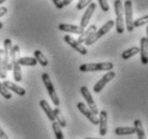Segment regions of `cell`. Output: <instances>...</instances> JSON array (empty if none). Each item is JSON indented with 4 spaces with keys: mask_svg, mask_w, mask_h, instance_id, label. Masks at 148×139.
<instances>
[{
    "mask_svg": "<svg viewBox=\"0 0 148 139\" xmlns=\"http://www.w3.org/2000/svg\"><path fill=\"white\" fill-rule=\"evenodd\" d=\"M114 68L113 63H91V64H83L79 66V71L82 72H92V71H111Z\"/></svg>",
    "mask_w": 148,
    "mask_h": 139,
    "instance_id": "1",
    "label": "cell"
},
{
    "mask_svg": "<svg viewBox=\"0 0 148 139\" xmlns=\"http://www.w3.org/2000/svg\"><path fill=\"white\" fill-rule=\"evenodd\" d=\"M115 14H116V31L117 34H122L125 31V19H123V4L120 0H115L114 2Z\"/></svg>",
    "mask_w": 148,
    "mask_h": 139,
    "instance_id": "2",
    "label": "cell"
},
{
    "mask_svg": "<svg viewBox=\"0 0 148 139\" xmlns=\"http://www.w3.org/2000/svg\"><path fill=\"white\" fill-rule=\"evenodd\" d=\"M115 25V22L113 21V19H110V21H108V22L104 24L103 26L101 27V28H99L98 30H96L95 33L92 34V36L89 38L88 40L85 42L86 45H91L92 43H95V42L97 41V40H99L101 37H103L104 35H106L110 31V30L113 28V26Z\"/></svg>",
    "mask_w": 148,
    "mask_h": 139,
    "instance_id": "3",
    "label": "cell"
},
{
    "mask_svg": "<svg viewBox=\"0 0 148 139\" xmlns=\"http://www.w3.org/2000/svg\"><path fill=\"white\" fill-rule=\"evenodd\" d=\"M41 78H42V81L44 83V86H45V89H46V91H47L49 97H51V99L53 100V104L55 106H59V104H60L59 97H58V95L56 93L55 87H54L52 81H51L49 75H48L47 73H43V75H41Z\"/></svg>",
    "mask_w": 148,
    "mask_h": 139,
    "instance_id": "4",
    "label": "cell"
},
{
    "mask_svg": "<svg viewBox=\"0 0 148 139\" xmlns=\"http://www.w3.org/2000/svg\"><path fill=\"white\" fill-rule=\"evenodd\" d=\"M123 14L126 16V28L128 31H132L133 27V11H132V1L126 0L123 4Z\"/></svg>",
    "mask_w": 148,
    "mask_h": 139,
    "instance_id": "5",
    "label": "cell"
},
{
    "mask_svg": "<svg viewBox=\"0 0 148 139\" xmlns=\"http://www.w3.org/2000/svg\"><path fill=\"white\" fill-rule=\"evenodd\" d=\"M79 90H81V94L83 95V97L85 98V100L87 102V106H88L89 110H90L95 115H97V114H98V108H97L96 102L93 100L92 96L90 94L89 90L87 89V86H82Z\"/></svg>",
    "mask_w": 148,
    "mask_h": 139,
    "instance_id": "6",
    "label": "cell"
},
{
    "mask_svg": "<svg viewBox=\"0 0 148 139\" xmlns=\"http://www.w3.org/2000/svg\"><path fill=\"white\" fill-rule=\"evenodd\" d=\"M115 75H116V73H115L114 71L106 72V73L101 78V80H99V81L93 85V92H95V93H99V92H101L108 82H111L112 80L114 79Z\"/></svg>",
    "mask_w": 148,
    "mask_h": 139,
    "instance_id": "7",
    "label": "cell"
},
{
    "mask_svg": "<svg viewBox=\"0 0 148 139\" xmlns=\"http://www.w3.org/2000/svg\"><path fill=\"white\" fill-rule=\"evenodd\" d=\"M3 56L7 70H11L13 65L11 63V49H12V41L11 39H5L3 42Z\"/></svg>",
    "mask_w": 148,
    "mask_h": 139,
    "instance_id": "8",
    "label": "cell"
},
{
    "mask_svg": "<svg viewBox=\"0 0 148 139\" xmlns=\"http://www.w3.org/2000/svg\"><path fill=\"white\" fill-rule=\"evenodd\" d=\"M63 39H64V41L67 42L68 44L70 45L72 49H74L76 52H78V54H81V55H86V54L88 53L87 52V49H86L84 45H82L79 42H77V40L73 39V38L70 37L69 35L64 36Z\"/></svg>",
    "mask_w": 148,
    "mask_h": 139,
    "instance_id": "9",
    "label": "cell"
},
{
    "mask_svg": "<svg viewBox=\"0 0 148 139\" xmlns=\"http://www.w3.org/2000/svg\"><path fill=\"white\" fill-rule=\"evenodd\" d=\"M77 108L78 110L81 111L84 115H85L87 119H88L91 123H92L93 125H97V124H99V119L97 118V115H95L90 110H89V108L87 107V106L84 104V102H78L77 104Z\"/></svg>",
    "mask_w": 148,
    "mask_h": 139,
    "instance_id": "10",
    "label": "cell"
},
{
    "mask_svg": "<svg viewBox=\"0 0 148 139\" xmlns=\"http://www.w3.org/2000/svg\"><path fill=\"white\" fill-rule=\"evenodd\" d=\"M96 8H97L96 3H93V2H91V3L87 7V10L85 11L84 15H83V17H82V19H81V25H79L83 29H85L86 27L88 26L89 21H90V19H91L93 12L96 11Z\"/></svg>",
    "mask_w": 148,
    "mask_h": 139,
    "instance_id": "11",
    "label": "cell"
},
{
    "mask_svg": "<svg viewBox=\"0 0 148 139\" xmlns=\"http://www.w3.org/2000/svg\"><path fill=\"white\" fill-rule=\"evenodd\" d=\"M140 53H141V62L143 65L148 64V39L146 37L141 39V46H140Z\"/></svg>",
    "mask_w": 148,
    "mask_h": 139,
    "instance_id": "12",
    "label": "cell"
},
{
    "mask_svg": "<svg viewBox=\"0 0 148 139\" xmlns=\"http://www.w3.org/2000/svg\"><path fill=\"white\" fill-rule=\"evenodd\" d=\"M2 84L4 85V87L9 91H12V92H14L15 94H17L18 96H24V95H26V90L22 86H18L17 84H15V83L11 82V81H3Z\"/></svg>",
    "mask_w": 148,
    "mask_h": 139,
    "instance_id": "13",
    "label": "cell"
},
{
    "mask_svg": "<svg viewBox=\"0 0 148 139\" xmlns=\"http://www.w3.org/2000/svg\"><path fill=\"white\" fill-rule=\"evenodd\" d=\"M58 28L61 31H66V33H70V34H76L81 35L85 29H83L81 26H76V25H70V24H59Z\"/></svg>",
    "mask_w": 148,
    "mask_h": 139,
    "instance_id": "14",
    "label": "cell"
},
{
    "mask_svg": "<svg viewBox=\"0 0 148 139\" xmlns=\"http://www.w3.org/2000/svg\"><path fill=\"white\" fill-rule=\"evenodd\" d=\"M99 125H100V133L101 136H105L108 133V113L106 111H101L100 118H99Z\"/></svg>",
    "mask_w": 148,
    "mask_h": 139,
    "instance_id": "15",
    "label": "cell"
},
{
    "mask_svg": "<svg viewBox=\"0 0 148 139\" xmlns=\"http://www.w3.org/2000/svg\"><path fill=\"white\" fill-rule=\"evenodd\" d=\"M96 28L97 26L96 25H91V26L87 27V29L84 30L83 33H82L81 35H79V37H78V40L77 42H79L81 44H83V43H85L87 40H88L89 38L92 36V34L96 31Z\"/></svg>",
    "mask_w": 148,
    "mask_h": 139,
    "instance_id": "16",
    "label": "cell"
},
{
    "mask_svg": "<svg viewBox=\"0 0 148 139\" xmlns=\"http://www.w3.org/2000/svg\"><path fill=\"white\" fill-rule=\"evenodd\" d=\"M40 106L42 110L44 111V113L47 115L48 120L51 121V122H55V117H54V111H53L52 107L48 105V102L45 100V99H42L40 102Z\"/></svg>",
    "mask_w": 148,
    "mask_h": 139,
    "instance_id": "17",
    "label": "cell"
},
{
    "mask_svg": "<svg viewBox=\"0 0 148 139\" xmlns=\"http://www.w3.org/2000/svg\"><path fill=\"white\" fill-rule=\"evenodd\" d=\"M34 58H36V60H37V63H39L42 67H46L48 65L47 58L44 56V54L41 52L40 50H36V51H34Z\"/></svg>",
    "mask_w": 148,
    "mask_h": 139,
    "instance_id": "18",
    "label": "cell"
},
{
    "mask_svg": "<svg viewBox=\"0 0 148 139\" xmlns=\"http://www.w3.org/2000/svg\"><path fill=\"white\" fill-rule=\"evenodd\" d=\"M134 129H135V134L137 135L138 139H146V135H145L144 128L142 125L141 120H135L134 121Z\"/></svg>",
    "mask_w": 148,
    "mask_h": 139,
    "instance_id": "19",
    "label": "cell"
},
{
    "mask_svg": "<svg viewBox=\"0 0 148 139\" xmlns=\"http://www.w3.org/2000/svg\"><path fill=\"white\" fill-rule=\"evenodd\" d=\"M54 111V117H55V121L58 123L60 127H66L67 126V122H66V119L63 118L62 113L60 111L58 108H56V109L53 110Z\"/></svg>",
    "mask_w": 148,
    "mask_h": 139,
    "instance_id": "20",
    "label": "cell"
},
{
    "mask_svg": "<svg viewBox=\"0 0 148 139\" xmlns=\"http://www.w3.org/2000/svg\"><path fill=\"white\" fill-rule=\"evenodd\" d=\"M17 64L19 66H36L38 64L37 60L34 57H22V58H18V60H16Z\"/></svg>",
    "mask_w": 148,
    "mask_h": 139,
    "instance_id": "21",
    "label": "cell"
},
{
    "mask_svg": "<svg viewBox=\"0 0 148 139\" xmlns=\"http://www.w3.org/2000/svg\"><path fill=\"white\" fill-rule=\"evenodd\" d=\"M7 66H5V62H4L3 56V50H0V78L1 79H5L7 78Z\"/></svg>",
    "mask_w": 148,
    "mask_h": 139,
    "instance_id": "22",
    "label": "cell"
},
{
    "mask_svg": "<svg viewBox=\"0 0 148 139\" xmlns=\"http://www.w3.org/2000/svg\"><path fill=\"white\" fill-rule=\"evenodd\" d=\"M115 134L118 136L133 135L135 134V129L134 127H117L115 129Z\"/></svg>",
    "mask_w": 148,
    "mask_h": 139,
    "instance_id": "23",
    "label": "cell"
},
{
    "mask_svg": "<svg viewBox=\"0 0 148 139\" xmlns=\"http://www.w3.org/2000/svg\"><path fill=\"white\" fill-rule=\"evenodd\" d=\"M12 69H13V75H14V80L16 81V82H21L22 81V68H21V66H19L18 64H17V62H15V63H13V67H12Z\"/></svg>",
    "mask_w": 148,
    "mask_h": 139,
    "instance_id": "24",
    "label": "cell"
},
{
    "mask_svg": "<svg viewBox=\"0 0 148 139\" xmlns=\"http://www.w3.org/2000/svg\"><path fill=\"white\" fill-rule=\"evenodd\" d=\"M138 52H140V48L138 46H132V48L126 50L125 52L122 53L121 54L122 59H128L130 57L134 56L135 54H138Z\"/></svg>",
    "mask_w": 148,
    "mask_h": 139,
    "instance_id": "25",
    "label": "cell"
},
{
    "mask_svg": "<svg viewBox=\"0 0 148 139\" xmlns=\"http://www.w3.org/2000/svg\"><path fill=\"white\" fill-rule=\"evenodd\" d=\"M52 127H53V132L55 134L56 139H64V136L62 134V131H61V127H60L57 122H52Z\"/></svg>",
    "mask_w": 148,
    "mask_h": 139,
    "instance_id": "26",
    "label": "cell"
},
{
    "mask_svg": "<svg viewBox=\"0 0 148 139\" xmlns=\"http://www.w3.org/2000/svg\"><path fill=\"white\" fill-rule=\"evenodd\" d=\"M148 22V15H145L143 17H140L137 19H133V27H141L146 25Z\"/></svg>",
    "mask_w": 148,
    "mask_h": 139,
    "instance_id": "27",
    "label": "cell"
},
{
    "mask_svg": "<svg viewBox=\"0 0 148 139\" xmlns=\"http://www.w3.org/2000/svg\"><path fill=\"white\" fill-rule=\"evenodd\" d=\"M0 94H1L2 97L5 98V99H11L12 98V95H11V93H10V91L7 90V89L4 87V85L2 84L1 81H0Z\"/></svg>",
    "mask_w": 148,
    "mask_h": 139,
    "instance_id": "28",
    "label": "cell"
},
{
    "mask_svg": "<svg viewBox=\"0 0 148 139\" xmlns=\"http://www.w3.org/2000/svg\"><path fill=\"white\" fill-rule=\"evenodd\" d=\"M92 1L93 0H79L77 6H76V9H77L78 11H81V10H83V9H85L86 7H88Z\"/></svg>",
    "mask_w": 148,
    "mask_h": 139,
    "instance_id": "29",
    "label": "cell"
},
{
    "mask_svg": "<svg viewBox=\"0 0 148 139\" xmlns=\"http://www.w3.org/2000/svg\"><path fill=\"white\" fill-rule=\"evenodd\" d=\"M98 1H99V4H100L102 11L108 12L110 10V6L108 3V0H98Z\"/></svg>",
    "mask_w": 148,
    "mask_h": 139,
    "instance_id": "30",
    "label": "cell"
},
{
    "mask_svg": "<svg viewBox=\"0 0 148 139\" xmlns=\"http://www.w3.org/2000/svg\"><path fill=\"white\" fill-rule=\"evenodd\" d=\"M53 2H54V4H55V7L57 8V9H59V10H61L63 8V4H62V0H52Z\"/></svg>",
    "mask_w": 148,
    "mask_h": 139,
    "instance_id": "31",
    "label": "cell"
},
{
    "mask_svg": "<svg viewBox=\"0 0 148 139\" xmlns=\"http://www.w3.org/2000/svg\"><path fill=\"white\" fill-rule=\"evenodd\" d=\"M7 12H8V9L5 7H0V19L3 16V15L7 14Z\"/></svg>",
    "mask_w": 148,
    "mask_h": 139,
    "instance_id": "32",
    "label": "cell"
},
{
    "mask_svg": "<svg viewBox=\"0 0 148 139\" xmlns=\"http://www.w3.org/2000/svg\"><path fill=\"white\" fill-rule=\"evenodd\" d=\"M0 139H9L8 135L3 132V129L0 127Z\"/></svg>",
    "mask_w": 148,
    "mask_h": 139,
    "instance_id": "33",
    "label": "cell"
},
{
    "mask_svg": "<svg viewBox=\"0 0 148 139\" xmlns=\"http://www.w3.org/2000/svg\"><path fill=\"white\" fill-rule=\"evenodd\" d=\"M12 49H13V51L15 52V54L19 53V46L17 44H16V45H12Z\"/></svg>",
    "mask_w": 148,
    "mask_h": 139,
    "instance_id": "34",
    "label": "cell"
},
{
    "mask_svg": "<svg viewBox=\"0 0 148 139\" xmlns=\"http://www.w3.org/2000/svg\"><path fill=\"white\" fill-rule=\"evenodd\" d=\"M73 0H62V4H63V7L64 6H70L71 2H72Z\"/></svg>",
    "mask_w": 148,
    "mask_h": 139,
    "instance_id": "35",
    "label": "cell"
},
{
    "mask_svg": "<svg viewBox=\"0 0 148 139\" xmlns=\"http://www.w3.org/2000/svg\"><path fill=\"white\" fill-rule=\"evenodd\" d=\"M2 27H3V23H2V22H0V29H1Z\"/></svg>",
    "mask_w": 148,
    "mask_h": 139,
    "instance_id": "36",
    "label": "cell"
},
{
    "mask_svg": "<svg viewBox=\"0 0 148 139\" xmlns=\"http://www.w3.org/2000/svg\"><path fill=\"white\" fill-rule=\"evenodd\" d=\"M4 1H5V0H0V7H1V4L3 3Z\"/></svg>",
    "mask_w": 148,
    "mask_h": 139,
    "instance_id": "37",
    "label": "cell"
},
{
    "mask_svg": "<svg viewBox=\"0 0 148 139\" xmlns=\"http://www.w3.org/2000/svg\"><path fill=\"white\" fill-rule=\"evenodd\" d=\"M85 139H100V138H90V137H86Z\"/></svg>",
    "mask_w": 148,
    "mask_h": 139,
    "instance_id": "38",
    "label": "cell"
}]
</instances>
